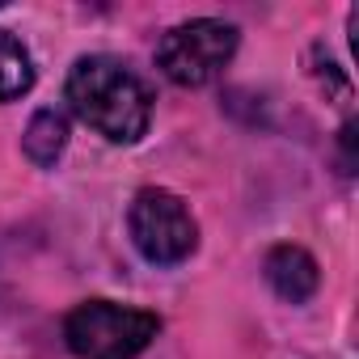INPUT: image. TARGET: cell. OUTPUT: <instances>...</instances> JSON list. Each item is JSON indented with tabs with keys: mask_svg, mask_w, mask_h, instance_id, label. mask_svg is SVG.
Listing matches in <instances>:
<instances>
[{
	"mask_svg": "<svg viewBox=\"0 0 359 359\" xmlns=\"http://www.w3.org/2000/svg\"><path fill=\"white\" fill-rule=\"evenodd\" d=\"M127 233H131V245L156 266L187 262L199 245V224L187 212V203L173 191H156V187H148L131 199Z\"/></svg>",
	"mask_w": 359,
	"mask_h": 359,
	"instance_id": "cell-3",
	"label": "cell"
},
{
	"mask_svg": "<svg viewBox=\"0 0 359 359\" xmlns=\"http://www.w3.org/2000/svg\"><path fill=\"white\" fill-rule=\"evenodd\" d=\"M30 85H34V60H30V51L9 30H0V102H13V97L30 93Z\"/></svg>",
	"mask_w": 359,
	"mask_h": 359,
	"instance_id": "cell-7",
	"label": "cell"
},
{
	"mask_svg": "<svg viewBox=\"0 0 359 359\" xmlns=\"http://www.w3.org/2000/svg\"><path fill=\"white\" fill-rule=\"evenodd\" d=\"M237 51V30L216 18H195L173 26L156 43V68L182 89H199L224 72V64Z\"/></svg>",
	"mask_w": 359,
	"mask_h": 359,
	"instance_id": "cell-4",
	"label": "cell"
},
{
	"mask_svg": "<svg viewBox=\"0 0 359 359\" xmlns=\"http://www.w3.org/2000/svg\"><path fill=\"white\" fill-rule=\"evenodd\" d=\"M68 106L81 123H89L110 144H135L148 131L152 118V93L148 85L110 55H85L68 72Z\"/></svg>",
	"mask_w": 359,
	"mask_h": 359,
	"instance_id": "cell-1",
	"label": "cell"
},
{
	"mask_svg": "<svg viewBox=\"0 0 359 359\" xmlns=\"http://www.w3.org/2000/svg\"><path fill=\"white\" fill-rule=\"evenodd\" d=\"M22 144H26V156H30L34 165H55V156H60L64 144H68V123H64V114H60V110H39V114L30 118Z\"/></svg>",
	"mask_w": 359,
	"mask_h": 359,
	"instance_id": "cell-6",
	"label": "cell"
},
{
	"mask_svg": "<svg viewBox=\"0 0 359 359\" xmlns=\"http://www.w3.org/2000/svg\"><path fill=\"white\" fill-rule=\"evenodd\" d=\"M161 334V317L114 300H85L68 313L64 338L76 359H135Z\"/></svg>",
	"mask_w": 359,
	"mask_h": 359,
	"instance_id": "cell-2",
	"label": "cell"
},
{
	"mask_svg": "<svg viewBox=\"0 0 359 359\" xmlns=\"http://www.w3.org/2000/svg\"><path fill=\"white\" fill-rule=\"evenodd\" d=\"M266 283H271V292L279 300L304 304L317 292L321 275H317V262H313L309 250H300V245H275L266 254Z\"/></svg>",
	"mask_w": 359,
	"mask_h": 359,
	"instance_id": "cell-5",
	"label": "cell"
}]
</instances>
